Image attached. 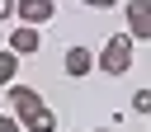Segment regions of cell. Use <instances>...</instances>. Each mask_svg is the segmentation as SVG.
Segmentation results:
<instances>
[{
    "mask_svg": "<svg viewBox=\"0 0 151 132\" xmlns=\"http://www.w3.org/2000/svg\"><path fill=\"white\" fill-rule=\"evenodd\" d=\"M132 113H151V90H137L132 94Z\"/></svg>",
    "mask_w": 151,
    "mask_h": 132,
    "instance_id": "obj_9",
    "label": "cell"
},
{
    "mask_svg": "<svg viewBox=\"0 0 151 132\" xmlns=\"http://www.w3.org/2000/svg\"><path fill=\"white\" fill-rule=\"evenodd\" d=\"M14 71H19V57H14V52H0V85H5V90L14 85Z\"/></svg>",
    "mask_w": 151,
    "mask_h": 132,
    "instance_id": "obj_8",
    "label": "cell"
},
{
    "mask_svg": "<svg viewBox=\"0 0 151 132\" xmlns=\"http://www.w3.org/2000/svg\"><path fill=\"white\" fill-rule=\"evenodd\" d=\"M90 132H109V127H90Z\"/></svg>",
    "mask_w": 151,
    "mask_h": 132,
    "instance_id": "obj_13",
    "label": "cell"
},
{
    "mask_svg": "<svg viewBox=\"0 0 151 132\" xmlns=\"http://www.w3.org/2000/svg\"><path fill=\"white\" fill-rule=\"evenodd\" d=\"M14 14H19V24L42 28V24L57 14V0H14Z\"/></svg>",
    "mask_w": 151,
    "mask_h": 132,
    "instance_id": "obj_4",
    "label": "cell"
},
{
    "mask_svg": "<svg viewBox=\"0 0 151 132\" xmlns=\"http://www.w3.org/2000/svg\"><path fill=\"white\" fill-rule=\"evenodd\" d=\"M24 132H57V113L52 108H38L33 118H24Z\"/></svg>",
    "mask_w": 151,
    "mask_h": 132,
    "instance_id": "obj_7",
    "label": "cell"
},
{
    "mask_svg": "<svg viewBox=\"0 0 151 132\" xmlns=\"http://www.w3.org/2000/svg\"><path fill=\"white\" fill-rule=\"evenodd\" d=\"M123 14H127V38L151 42V0H127Z\"/></svg>",
    "mask_w": 151,
    "mask_h": 132,
    "instance_id": "obj_3",
    "label": "cell"
},
{
    "mask_svg": "<svg viewBox=\"0 0 151 132\" xmlns=\"http://www.w3.org/2000/svg\"><path fill=\"white\" fill-rule=\"evenodd\" d=\"M85 5H90V9H113L118 0H85Z\"/></svg>",
    "mask_w": 151,
    "mask_h": 132,
    "instance_id": "obj_12",
    "label": "cell"
},
{
    "mask_svg": "<svg viewBox=\"0 0 151 132\" xmlns=\"http://www.w3.org/2000/svg\"><path fill=\"white\" fill-rule=\"evenodd\" d=\"M94 66H99L104 75H123V71H132V38H127V33L104 38V47L94 52Z\"/></svg>",
    "mask_w": 151,
    "mask_h": 132,
    "instance_id": "obj_1",
    "label": "cell"
},
{
    "mask_svg": "<svg viewBox=\"0 0 151 132\" xmlns=\"http://www.w3.org/2000/svg\"><path fill=\"white\" fill-rule=\"evenodd\" d=\"M9 108H14L19 127H24V118H33V113H38V108H47V104H42V94H38L33 85H9Z\"/></svg>",
    "mask_w": 151,
    "mask_h": 132,
    "instance_id": "obj_2",
    "label": "cell"
},
{
    "mask_svg": "<svg viewBox=\"0 0 151 132\" xmlns=\"http://www.w3.org/2000/svg\"><path fill=\"white\" fill-rule=\"evenodd\" d=\"M0 132H24V127H19V118H14V113H0Z\"/></svg>",
    "mask_w": 151,
    "mask_h": 132,
    "instance_id": "obj_10",
    "label": "cell"
},
{
    "mask_svg": "<svg viewBox=\"0 0 151 132\" xmlns=\"http://www.w3.org/2000/svg\"><path fill=\"white\" fill-rule=\"evenodd\" d=\"M61 71L71 75V80H85L90 71H94V47H66V57H61Z\"/></svg>",
    "mask_w": 151,
    "mask_h": 132,
    "instance_id": "obj_5",
    "label": "cell"
},
{
    "mask_svg": "<svg viewBox=\"0 0 151 132\" xmlns=\"http://www.w3.org/2000/svg\"><path fill=\"white\" fill-rule=\"evenodd\" d=\"M38 47H42V33L28 28V24H19V28L9 33V47H5V52H14V57H33Z\"/></svg>",
    "mask_w": 151,
    "mask_h": 132,
    "instance_id": "obj_6",
    "label": "cell"
},
{
    "mask_svg": "<svg viewBox=\"0 0 151 132\" xmlns=\"http://www.w3.org/2000/svg\"><path fill=\"white\" fill-rule=\"evenodd\" d=\"M5 19H14V0H0V24Z\"/></svg>",
    "mask_w": 151,
    "mask_h": 132,
    "instance_id": "obj_11",
    "label": "cell"
}]
</instances>
